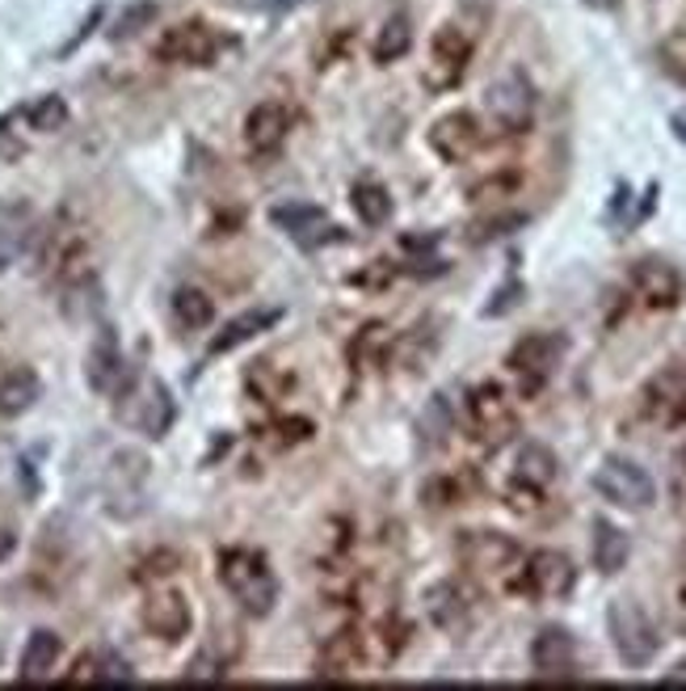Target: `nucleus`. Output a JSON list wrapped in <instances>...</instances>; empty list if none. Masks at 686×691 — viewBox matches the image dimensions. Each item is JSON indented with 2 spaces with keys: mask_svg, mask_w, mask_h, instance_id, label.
<instances>
[{
  "mask_svg": "<svg viewBox=\"0 0 686 691\" xmlns=\"http://www.w3.org/2000/svg\"><path fill=\"white\" fill-rule=\"evenodd\" d=\"M219 582L237 598L249 616H270L279 603V582L270 561L253 549H224L219 552Z\"/></svg>",
  "mask_w": 686,
  "mask_h": 691,
  "instance_id": "f257e3e1",
  "label": "nucleus"
},
{
  "mask_svg": "<svg viewBox=\"0 0 686 691\" xmlns=\"http://www.w3.org/2000/svg\"><path fill=\"white\" fill-rule=\"evenodd\" d=\"M607 633H611L619 662L632 670H644L662 649V637H657V628L649 620V612L640 603H632V598H616L607 607Z\"/></svg>",
  "mask_w": 686,
  "mask_h": 691,
  "instance_id": "f03ea898",
  "label": "nucleus"
},
{
  "mask_svg": "<svg viewBox=\"0 0 686 691\" xmlns=\"http://www.w3.org/2000/svg\"><path fill=\"white\" fill-rule=\"evenodd\" d=\"M484 110H489V119L498 122V131H505V136L531 131V122H535V85L526 80V72H501L498 80L484 89Z\"/></svg>",
  "mask_w": 686,
  "mask_h": 691,
  "instance_id": "7ed1b4c3",
  "label": "nucleus"
},
{
  "mask_svg": "<svg viewBox=\"0 0 686 691\" xmlns=\"http://www.w3.org/2000/svg\"><path fill=\"white\" fill-rule=\"evenodd\" d=\"M594 489L611 501V506H619V510H649L657 501L653 477L640 468L636 460H628V455H607L594 468Z\"/></svg>",
  "mask_w": 686,
  "mask_h": 691,
  "instance_id": "20e7f679",
  "label": "nucleus"
},
{
  "mask_svg": "<svg viewBox=\"0 0 686 691\" xmlns=\"http://www.w3.org/2000/svg\"><path fill=\"white\" fill-rule=\"evenodd\" d=\"M455 557L472 573H484V577H510L522 565L519 540H510L501 531H459Z\"/></svg>",
  "mask_w": 686,
  "mask_h": 691,
  "instance_id": "39448f33",
  "label": "nucleus"
},
{
  "mask_svg": "<svg viewBox=\"0 0 686 691\" xmlns=\"http://www.w3.org/2000/svg\"><path fill=\"white\" fill-rule=\"evenodd\" d=\"M510 586L531 598H565L577 586V565L568 561L565 552L540 549L531 552V557H522V565Z\"/></svg>",
  "mask_w": 686,
  "mask_h": 691,
  "instance_id": "423d86ee",
  "label": "nucleus"
},
{
  "mask_svg": "<svg viewBox=\"0 0 686 691\" xmlns=\"http://www.w3.org/2000/svg\"><path fill=\"white\" fill-rule=\"evenodd\" d=\"M468 427L489 447H501V443H510L519 434V413H514L501 384H476L468 392Z\"/></svg>",
  "mask_w": 686,
  "mask_h": 691,
  "instance_id": "0eeeda50",
  "label": "nucleus"
},
{
  "mask_svg": "<svg viewBox=\"0 0 686 691\" xmlns=\"http://www.w3.org/2000/svg\"><path fill=\"white\" fill-rule=\"evenodd\" d=\"M560 358H565V337L560 334H526L505 355V367L514 371L522 380V392L531 397V392H540L547 384V376L560 367Z\"/></svg>",
  "mask_w": 686,
  "mask_h": 691,
  "instance_id": "6e6552de",
  "label": "nucleus"
},
{
  "mask_svg": "<svg viewBox=\"0 0 686 691\" xmlns=\"http://www.w3.org/2000/svg\"><path fill=\"white\" fill-rule=\"evenodd\" d=\"M468 60H472V34L455 22L438 25L434 39H429L426 85L429 89H450V85H459V76L468 72Z\"/></svg>",
  "mask_w": 686,
  "mask_h": 691,
  "instance_id": "1a4fd4ad",
  "label": "nucleus"
},
{
  "mask_svg": "<svg viewBox=\"0 0 686 691\" xmlns=\"http://www.w3.org/2000/svg\"><path fill=\"white\" fill-rule=\"evenodd\" d=\"M219 51V34L207 22H182L161 34L156 60L165 64H186V68H207Z\"/></svg>",
  "mask_w": 686,
  "mask_h": 691,
  "instance_id": "9d476101",
  "label": "nucleus"
},
{
  "mask_svg": "<svg viewBox=\"0 0 686 691\" xmlns=\"http://www.w3.org/2000/svg\"><path fill=\"white\" fill-rule=\"evenodd\" d=\"M640 413L653 418V422H665V427L686 422V363L665 367V371H657L653 380L644 384V392H640Z\"/></svg>",
  "mask_w": 686,
  "mask_h": 691,
  "instance_id": "9b49d317",
  "label": "nucleus"
},
{
  "mask_svg": "<svg viewBox=\"0 0 686 691\" xmlns=\"http://www.w3.org/2000/svg\"><path fill=\"white\" fill-rule=\"evenodd\" d=\"M484 140V131H480V119L468 115V110H450L443 119L429 127V148L447 161V165H459V161H468L476 148Z\"/></svg>",
  "mask_w": 686,
  "mask_h": 691,
  "instance_id": "f8f14e48",
  "label": "nucleus"
},
{
  "mask_svg": "<svg viewBox=\"0 0 686 691\" xmlns=\"http://www.w3.org/2000/svg\"><path fill=\"white\" fill-rule=\"evenodd\" d=\"M531 667L540 679H573L577 670V641L560 624H547L531 641Z\"/></svg>",
  "mask_w": 686,
  "mask_h": 691,
  "instance_id": "ddd939ff",
  "label": "nucleus"
},
{
  "mask_svg": "<svg viewBox=\"0 0 686 691\" xmlns=\"http://www.w3.org/2000/svg\"><path fill=\"white\" fill-rule=\"evenodd\" d=\"M632 295L649 312H665V309H678L683 300V279L678 270L665 262H636L632 266Z\"/></svg>",
  "mask_w": 686,
  "mask_h": 691,
  "instance_id": "4468645a",
  "label": "nucleus"
},
{
  "mask_svg": "<svg viewBox=\"0 0 686 691\" xmlns=\"http://www.w3.org/2000/svg\"><path fill=\"white\" fill-rule=\"evenodd\" d=\"M143 628L161 641H182L189 628H194V612H189V598L182 591H156V595L143 603Z\"/></svg>",
  "mask_w": 686,
  "mask_h": 691,
  "instance_id": "2eb2a0df",
  "label": "nucleus"
},
{
  "mask_svg": "<svg viewBox=\"0 0 686 691\" xmlns=\"http://www.w3.org/2000/svg\"><path fill=\"white\" fill-rule=\"evenodd\" d=\"M85 380H89L94 392H106V397L127 388V363H122V350L110 330H101L97 342L89 346V355H85Z\"/></svg>",
  "mask_w": 686,
  "mask_h": 691,
  "instance_id": "dca6fc26",
  "label": "nucleus"
},
{
  "mask_svg": "<svg viewBox=\"0 0 686 691\" xmlns=\"http://www.w3.org/2000/svg\"><path fill=\"white\" fill-rule=\"evenodd\" d=\"M286 131H291V110H286L283 101H258V106L249 110V119H244V143H249V152H258V156L279 152L286 140Z\"/></svg>",
  "mask_w": 686,
  "mask_h": 691,
  "instance_id": "f3484780",
  "label": "nucleus"
},
{
  "mask_svg": "<svg viewBox=\"0 0 686 691\" xmlns=\"http://www.w3.org/2000/svg\"><path fill=\"white\" fill-rule=\"evenodd\" d=\"M362 667V637L355 628H337L325 637L320 654H316V674L320 679H355Z\"/></svg>",
  "mask_w": 686,
  "mask_h": 691,
  "instance_id": "a211bd4d",
  "label": "nucleus"
},
{
  "mask_svg": "<svg viewBox=\"0 0 686 691\" xmlns=\"http://www.w3.org/2000/svg\"><path fill=\"white\" fill-rule=\"evenodd\" d=\"M173 418H177V409H173V397H168V388L161 380H148L140 392V409L131 413V427L148 434V439H165L168 427H173Z\"/></svg>",
  "mask_w": 686,
  "mask_h": 691,
  "instance_id": "6ab92c4d",
  "label": "nucleus"
},
{
  "mask_svg": "<svg viewBox=\"0 0 686 691\" xmlns=\"http://www.w3.org/2000/svg\"><path fill=\"white\" fill-rule=\"evenodd\" d=\"M468 612H472V598H468V591H464L455 577H443V582H434L426 591V616L438 624V628H447V633L464 628Z\"/></svg>",
  "mask_w": 686,
  "mask_h": 691,
  "instance_id": "aec40b11",
  "label": "nucleus"
},
{
  "mask_svg": "<svg viewBox=\"0 0 686 691\" xmlns=\"http://www.w3.org/2000/svg\"><path fill=\"white\" fill-rule=\"evenodd\" d=\"M43 397V384L30 367H0V418H18Z\"/></svg>",
  "mask_w": 686,
  "mask_h": 691,
  "instance_id": "412c9836",
  "label": "nucleus"
},
{
  "mask_svg": "<svg viewBox=\"0 0 686 691\" xmlns=\"http://www.w3.org/2000/svg\"><path fill=\"white\" fill-rule=\"evenodd\" d=\"M590 557H594V570L607 573V577H616L623 565H628V557H632V544H628V536L619 531L616 523H607V519H594V540H590Z\"/></svg>",
  "mask_w": 686,
  "mask_h": 691,
  "instance_id": "4be33fe9",
  "label": "nucleus"
},
{
  "mask_svg": "<svg viewBox=\"0 0 686 691\" xmlns=\"http://www.w3.org/2000/svg\"><path fill=\"white\" fill-rule=\"evenodd\" d=\"M59 654H64V641H59L51 628H39V633H30V641H25L18 674H22L25 683H39V679H47L51 670H55Z\"/></svg>",
  "mask_w": 686,
  "mask_h": 691,
  "instance_id": "5701e85b",
  "label": "nucleus"
},
{
  "mask_svg": "<svg viewBox=\"0 0 686 691\" xmlns=\"http://www.w3.org/2000/svg\"><path fill=\"white\" fill-rule=\"evenodd\" d=\"M556 473H560V464H556V452L547 443H522L519 460H514V481L531 485V489H547Z\"/></svg>",
  "mask_w": 686,
  "mask_h": 691,
  "instance_id": "b1692460",
  "label": "nucleus"
},
{
  "mask_svg": "<svg viewBox=\"0 0 686 691\" xmlns=\"http://www.w3.org/2000/svg\"><path fill=\"white\" fill-rule=\"evenodd\" d=\"M270 219L295 240H312V233H333L329 215L320 207H312V203H283V207L270 212Z\"/></svg>",
  "mask_w": 686,
  "mask_h": 691,
  "instance_id": "393cba45",
  "label": "nucleus"
},
{
  "mask_svg": "<svg viewBox=\"0 0 686 691\" xmlns=\"http://www.w3.org/2000/svg\"><path fill=\"white\" fill-rule=\"evenodd\" d=\"M283 312L279 309H253V312H240V316H232L228 325H224V334L211 342L215 355H224V350H237L240 342H249L253 334H261V330H270L274 321H279Z\"/></svg>",
  "mask_w": 686,
  "mask_h": 691,
  "instance_id": "a878e982",
  "label": "nucleus"
},
{
  "mask_svg": "<svg viewBox=\"0 0 686 691\" xmlns=\"http://www.w3.org/2000/svg\"><path fill=\"white\" fill-rule=\"evenodd\" d=\"M409 47H413V25H409L404 13H396V18H388V22L379 25L371 55H375V64H396V60L409 55Z\"/></svg>",
  "mask_w": 686,
  "mask_h": 691,
  "instance_id": "bb28decb",
  "label": "nucleus"
},
{
  "mask_svg": "<svg viewBox=\"0 0 686 691\" xmlns=\"http://www.w3.org/2000/svg\"><path fill=\"white\" fill-rule=\"evenodd\" d=\"M173 316H177L182 330H207L215 321V300L203 287H182L173 295Z\"/></svg>",
  "mask_w": 686,
  "mask_h": 691,
  "instance_id": "cd10ccee",
  "label": "nucleus"
},
{
  "mask_svg": "<svg viewBox=\"0 0 686 691\" xmlns=\"http://www.w3.org/2000/svg\"><path fill=\"white\" fill-rule=\"evenodd\" d=\"M25 240H30V212L25 207L0 212V270L22 258Z\"/></svg>",
  "mask_w": 686,
  "mask_h": 691,
  "instance_id": "c85d7f7f",
  "label": "nucleus"
},
{
  "mask_svg": "<svg viewBox=\"0 0 686 691\" xmlns=\"http://www.w3.org/2000/svg\"><path fill=\"white\" fill-rule=\"evenodd\" d=\"M22 119L30 122V131H39V136H55V131H64V127H68V101H64L59 94L34 97V101L22 110Z\"/></svg>",
  "mask_w": 686,
  "mask_h": 691,
  "instance_id": "c756f323",
  "label": "nucleus"
},
{
  "mask_svg": "<svg viewBox=\"0 0 686 691\" xmlns=\"http://www.w3.org/2000/svg\"><path fill=\"white\" fill-rule=\"evenodd\" d=\"M350 203H355L358 219L371 224V228L388 224V215H392V194L383 191L379 182H358L355 194H350Z\"/></svg>",
  "mask_w": 686,
  "mask_h": 691,
  "instance_id": "7c9ffc66",
  "label": "nucleus"
},
{
  "mask_svg": "<svg viewBox=\"0 0 686 691\" xmlns=\"http://www.w3.org/2000/svg\"><path fill=\"white\" fill-rule=\"evenodd\" d=\"M244 384H249V392H258L265 406H274V401H283L286 392L295 388V380L286 376V371H279L274 363H258L249 376H244Z\"/></svg>",
  "mask_w": 686,
  "mask_h": 691,
  "instance_id": "2f4dec72",
  "label": "nucleus"
},
{
  "mask_svg": "<svg viewBox=\"0 0 686 691\" xmlns=\"http://www.w3.org/2000/svg\"><path fill=\"white\" fill-rule=\"evenodd\" d=\"M519 182H522L519 173H493V177L476 182L472 191H468V198H472V203H501V198H514Z\"/></svg>",
  "mask_w": 686,
  "mask_h": 691,
  "instance_id": "473e14b6",
  "label": "nucleus"
},
{
  "mask_svg": "<svg viewBox=\"0 0 686 691\" xmlns=\"http://www.w3.org/2000/svg\"><path fill=\"white\" fill-rule=\"evenodd\" d=\"M148 22H156V4H152V0H135V4H127V9H122V18L115 22V39H131V34H140Z\"/></svg>",
  "mask_w": 686,
  "mask_h": 691,
  "instance_id": "72a5a7b5",
  "label": "nucleus"
},
{
  "mask_svg": "<svg viewBox=\"0 0 686 691\" xmlns=\"http://www.w3.org/2000/svg\"><path fill=\"white\" fill-rule=\"evenodd\" d=\"M526 224V215L522 212H510V215H489V219H480L472 228V240L476 245H484V240H498V237H510L514 228Z\"/></svg>",
  "mask_w": 686,
  "mask_h": 691,
  "instance_id": "f704fd0d",
  "label": "nucleus"
},
{
  "mask_svg": "<svg viewBox=\"0 0 686 691\" xmlns=\"http://www.w3.org/2000/svg\"><path fill=\"white\" fill-rule=\"evenodd\" d=\"M422 430L429 434V443H443L450 434V406L447 397H434L426 406V418H422Z\"/></svg>",
  "mask_w": 686,
  "mask_h": 691,
  "instance_id": "c9c22d12",
  "label": "nucleus"
},
{
  "mask_svg": "<svg viewBox=\"0 0 686 691\" xmlns=\"http://www.w3.org/2000/svg\"><path fill=\"white\" fill-rule=\"evenodd\" d=\"M224 674H228V662H215V658H207V654L186 667V679H224Z\"/></svg>",
  "mask_w": 686,
  "mask_h": 691,
  "instance_id": "e433bc0d",
  "label": "nucleus"
},
{
  "mask_svg": "<svg viewBox=\"0 0 686 691\" xmlns=\"http://www.w3.org/2000/svg\"><path fill=\"white\" fill-rule=\"evenodd\" d=\"M519 295H522V287H519V283L501 287L498 295H493V304L484 309V316H501V312H510L514 304H519Z\"/></svg>",
  "mask_w": 686,
  "mask_h": 691,
  "instance_id": "4c0bfd02",
  "label": "nucleus"
},
{
  "mask_svg": "<svg viewBox=\"0 0 686 691\" xmlns=\"http://www.w3.org/2000/svg\"><path fill=\"white\" fill-rule=\"evenodd\" d=\"M669 131H674V140L686 148V115H674V119H669Z\"/></svg>",
  "mask_w": 686,
  "mask_h": 691,
  "instance_id": "58836bf2",
  "label": "nucleus"
},
{
  "mask_svg": "<svg viewBox=\"0 0 686 691\" xmlns=\"http://www.w3.org/2000/svg\"><path fill=\"white\" fill-rule=\"evenodd\" d=\"M438 245V237H404V249H429Z\"/></svg>",
  "mask_w": 686,
  "mask_h": 691,
  "instance_id": "ea45409f",
  "label": "nucleus"
},
{
  "mask_svg": "<svg viewBox=\"0 0 686 691\" xmlns=\"http://www.w3.org/2000/svg\"><path fill=\"white\" fill-rule=\"evenodd\" d=\"M13 544H18V540H13V531H0V561L13 552Z\"/></svg>",
  "mask_w": 686,
  "mask_h": 691,
  "instance_id": "a19ab883",
  "label": "nucleus"
},
{
  "mask_svg": "<svg viewBox=\"0 0 686 691\" xmlns=\"http://www.w3.org/2000/svg\"><path fill=\"white\" fill-rule=\"evenodd\" d=\"M662 683H686V662L683 667H674V674H665Z\"/></svg>",
  "mask_w": 686,
  "mask_h": 691,
  "instance_id": "79ce46f5",
  "label": "nucleus"
},
{
  "mask_svg": "<svg viewBox=\"0 0 686 691\" xmlns=\"http://www.w3.org/2000/svg\"><path fill=\"white\" fill-rule=\"evenodd\" d=\"M586 4H594V9H616V0H586Z\"/></svg>",
  "mask_w": 686,
  "mask_h": 691,
  "instance_id": "37998d69",
  "label": "nucleus"
}]
</instances>
